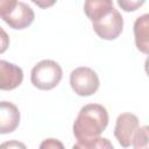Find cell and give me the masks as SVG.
Masks as SVG:
<instances>
[{"label":"cell","instance_id":"obj_1","mask_svg":"<svg viewBox=\"0 0 149 149\" xmlns=\"http://www.w3.org/2000/svg\"><path fill=\"white\" fill-rule=\"evenodd\" d=\"M108 112L100 104L83 106L73 122V135L77 140L99 136L108 125Z\"/></svg>","mask_w":149,"mask_h":149},{"label":"cell","instance_id":"obj_2","mask_svg":"<svg viewBox=\"0 0 149 149\" xmlns=\"http://www.w3.org/2000/svg\"><path fill=\"white\" fill-rule=\"evenodd\" d=\"M63 77L61 65L51 59L38 62L30 72V81L33 86L42 91H49L56 87Z\"/></svg>","mask_w":149,"mask_h":149},{"label":"cell","instance_id":"obj_3","mask_svg":"<svg viewBox=\"0 0 149 149\" xmlns=\"http://www.w3.org/2000/svg\"><path fill=\"white\" fill-rule=\"evenodd\" d=\"M70 85L76 94L80 97H88L98 91L100 81L93 69L79 66L70 73Z\"/></svg>","mask_w":149,"mask_h":149},{"label":"cell","instance_id":"obj_4","mask_svg":"<svg viewBox=\"0 0 149 149\" xmlns=\"http://www.w3.org/2000/svg\"><path fill=\"white\" fill-rule=\"evenodd\" d=\"M95 34L106 41H112L119 37L123 29V19L118 9L114 7L104 16L92 22Z\"/></svg>","mask_w":149,"mask_h":149},{"label":"cell","instance_id":"obj_5","mask_svg":"<svg viewBox=\"0 0 149 149\" xmlns=\"http://www.w3.org/2000/svg\"><path fill=\"white\" fill-rule=\"evenodd\" d=\"M139 128V119L135 114L132 113H122L118 116L115 127H114V136L118 140L119 144L123 148H127L132 143V139Z\"/></svg>","mask_w":149,"mask_h":149},{"label":"cell","instance_id":"obj_6","mask_svg":"<svg viewBox=\"0 0 149 149\" xmlns=\"http://www.w3.org/2000/svg\"><path fill=\"white\" fill-rule=\"evenodd\" d=\"M35 19V13L26 2L19 1L16 6L2 17V20L13 29L22 30L29 27Z\"/></svg>","mask_w":149,"mask_h":149},{"label":"cell","instance_id":"obj_7","mask_svg":"<svg viewBox=\"0 0 149 149\" xmlns=\"http://www.w3.org/2000/svg\"><path fill=\"white\" fill-rule=\"evenodd\" d=\"M22 80L23 71L19 65L0 59V90L12 91L19 87Z\"/></svg>","mask_w":149,"mask_h":149},{"label":"cell","instance_id":"obj_8","mask_svg":"<svg viewBox=\"0 0 149 149\" xmlns=\"http://www.w3.org/2000/svg\"><path fill=\"white\" fill-rule=\"evenodd\" d=\"M21 114L16 105L9 101H0V134L13 133L20 125Z\"/></svg>","mask_w":149,"mask_h":149},{"label":"cell","instance_id":"obj_9","mask_svg":"<svg viewBox=\"0 0 149 149\" xmlns=\"http://www.w3.org/2000/svg\"><path fill=\"white\" fill-rule=\"evenodd\" d=\"M148 28H149V15L143 14L139 16L134 22V36L135 44L137 50L143 54H148L149 47V37H148Z\"/></svg>","mask_w":149,"mask_h":149},{"label":"cell","instance_id":"obj_10","mask_svg":"<svg viewBox=\"0 0 149 149\" xmlns=\"http://www.w3.org/2000/svg\"><path fill=\"white\" fill-rule=\"evenodd\" d=\"M113 7V0H85L84 13L93 22L106 15Z\"/></svg>","mask_w":149,"mask_h":149},{"label":"cell","instance_id":"obj_11","mask_svg":"<svg viewBox=\"0 0 149 149\" xmlns=\"http://www.w3.org/2000/svg\"><path fill=\"white\" fill-rule=\"evenodd\" d=\"M73 148H80V149H92V148H113V144L107 140L102 137H91L85 140H77V142L73 144Z\"/></svg>","mask_w":149,"mask_h":149},{"label":"cell","instance_id":"obj_12","mask_svg":"<svg viewBox=\"0 0 149 149\" xmlns=\"http://www.w3.org/2000/svg\"><path fill=\"white\" fill-rule=\"evenodd\" d=\"M130 146H133L136 149L148 147V127L147 126H142L136 129V132L132 139Z\"/></svg>","mask_w":149,"mask_h":149},{"label":"cell","instance_id":"obj_13","mask_svg":"<svg viewBox=\"0 0 149 149\" xmlns=\"http://www.w3.org/2000/svg\"><path fill=\"white\" fill-rule=\"evenodd\" d=\"M144 2L146 0H118L119 7L125 12H135Z\"/></svg>","mask_w":149,"mask_h":149},{"label":"cell","instance_id":"obj_14","mask_svg":"<svg viewBox=\"0 0 149 149\" xmlns=\"http://www.w3.org/2000/svg\"><path fill=\"white\" fill-rule=\"evenodd\" d=\"M17 0H0V19L7 15L17 3Z\"/></svg>","mask_w":149,"mask_h":149},{"label":"cell","instance_id":"obj_15","mask_svg":"<svg viewBox=\"0 0 149 149\" xmlns=\"http://www.w3.org/2000/svg\"><path fill=\"white\" fill-rule=\"evenodd\" d=\"M9 47V36L0 27V54H3Z\"/></svg>","mask_w":149,"mask_h":149},{"label":"cell","instance_id":"obj_16","mask_svg":"<svg viewBox=\"0 0 149 149\" xmlns=\"http://www.w3.org/2000/svg\"><path fill=\"white\" fill-rule=\"evenodd\" d=\"M31 1H33L37 7L45 9V8L52 7V6L56 3V1H57V0H31Z\"/></svg>","mask_w":149,"mask_h":149},{"label":"cell","instance_id":"obj_17","mask_svg":"<svg viewBox=\"0 0 149 149\" xmlns=\"http://www.w3.org/2000/svg\"><path fill=\"white\" fill-rule=\"evenodd\" d=\"M41 148H56V147H59V148H63V144L61 143V142H58V141H56L55 139H48V140H45L41 146H40Z\"/></svg>","mask_w":149,"mask_h":149},{"label":"cell","instance_id":"obj_18","mask_svg":"<svg viewBox=\"0 0 149 149\" xmlns=\"http://www.w3.org/2000/svg\"><path fill=\"white\" fill-rule=\"evenodd\" d=\"M12 147V146H16V147H24V144H21V143H5V144H1V147Z\"/></svg>","mask_w":149,"mask_h":149}]
</instances>
